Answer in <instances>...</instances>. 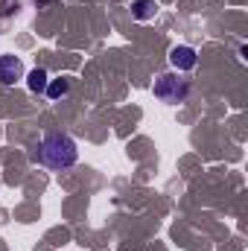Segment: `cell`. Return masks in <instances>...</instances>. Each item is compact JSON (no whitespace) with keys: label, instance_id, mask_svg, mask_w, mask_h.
<instances>
[{"label":"cell","instance_id":"cell-4","mask_svg":"<svg viewBox=\"0 0 248 251\" xmlns=\"http://www.w3.org/2000/svg\"><path fill=\"white\" fill-rule=\"evenodd\" d=\"M198 62V56H196V50L193 47H187V44H178V47H173V53H170V64L178 70V73H184V70H193Z\"/></svg>","mask_w":248,"mask_h":251},{"label":"cell","instance_id":"cell-5","mask_svg":"<svg viewBox=\"0 0 248 251\" xmlns=\"http://www.w3.org/2000/svg\"><path fill=\"white\" fill-rule=\"evenodd\" d=\"M47 70L44 67H35V70H29V76H26V88L32 91V94H41V91H47Z\"/></svg>","mask_w":248,"mask_h":251},{"label":"cell","instance_id":"cell-6","mask_svg":"<svg viewBox=\"0 0 248 251\" xmlns=\"http://www.w3.org/2000/svg\"><path fill=\"white\" fill-rule=\"evenodd\" d=\"M155 0H134V18L137 21H152L155 18Z\"/></svg>","mask_w":248,"mask_h":251},{"label":"cell","instance_id":"cell-3","mask_svg":"<svg viewBox=\"0 0 248 251\" xmlns=\"http://www.w3.org/2000/svg\"><path fill=\"white\" fill-rule=\"evenodd\" d=\"M18 79H24V62L18 56H0V82L15 85Z\"/></svg>","mask_w":248,"mask_h":251},{"label":"cell","instance_id":"cell-7","mask_svg":"<svg viewBox=\"0 0 248 251\" xmlns=\"http://www.w3.org/2000/svg\"><path fill=\"white\" fill-rule=\"evenodd\" d=\"M67 91H70V82H67V79H53V82H47V97H50V100H62V97H67Z\"/></svg>","mask_w":248,"mask_h":251},{"label":"cell","instance_id":"cell-1","mask_svg":"<svg viewBox=\"0 0 248 251\" xmlns=\"http://www.w3.org/2000/svg\"><path fill=\"white\" fill-rule=\"evenodd\" d=\"M38 158L50 167V170H67L76 164L79 158V149H76V140L70 134H62V131H53L41 140L38 146Z\"/></svg>","mask_w":248,"mask_h":251},{"label":"cell","instance_id":"cell-2","mask_svg":"<svg viewBox=\"0 0 248 251\" xmlns=\"http://www.w3.org/2000/svg\"><path fill=\"white\" fill-rule=\"evenodd\" d=\"M152 91H155V97H158L161 102L178 105V102H184L187 97H190V82L181 79V76H175V73H161V76L155 79Z\"/></svg>","mask_w":248,"mask_h":251}]
</instances>
